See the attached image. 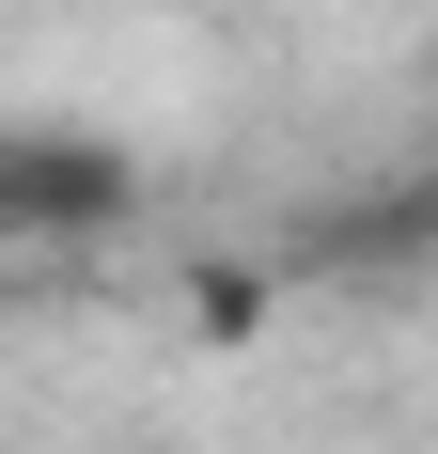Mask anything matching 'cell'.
I'll list each match as a JSON object with an SVG mask.
<instances>
[{
    "label": "cell",
    "mask_w": 438,
    "mask_h": 454,
    "mask_svg": "<svg viewBox=\"0 0 438 454\" xmlns=\"http://www.w3.org/2000/svg\"><path fill=\"white\" fill-rule=\"evenodd\" d=\"M141 204V157L94 126H16L0 141V235H110Z\"/></svg>",
    "instance_id": "1"
},
{
    "label": "cell",
    "mask_w": 438,
    "mask_h": 454,
    "mask_svg": "<svg viewBox=\"0 0 438 454\" xmlns=\"http://www.w3.org/2000/svg\"><path fill=\"white\" fill-rule=\"evenodd\" d=\"M266 314H282V282H266V267H235V251L188 267V329H204V345H251Z\"/></svg>",
    "instance_id": "2"
},
{
    "label": "cell",
    "mask_w": 438,
    "mask_h": 454,
    "mask_svg": "<svg viewBox=\"0 0 438 454\" xmlns=\"http://www.w3.org/2000/svg\"><path fill=\"white\" fill-rule=\"evenodd\" d=\"M0 282H16V235H0Z\"/></svg>",
    "instance_id": "3"
}]
</instances>
